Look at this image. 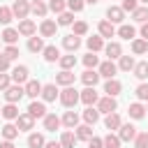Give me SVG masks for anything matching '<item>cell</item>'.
I'll use <instances>...</instances> for the list:
<instances>
[{"instance_id":"6da1fadb","label":"cell","mask_w":148,"mask_h":148,"mask_svg":"<svg viewBox=\"0 0 148 148\" xmlns=\"http://www.w3.org/2000/svg\"><path fill=\"white\" fill-rule=\"evenodd\" d=\"M79 99H81V92L76 88H72V86H65V90L60 92V104L67 106V109H74Z\"/></svg>"},{"instance_id":"7a4b0ae2","label":"cell","mask_w":148,"mask_h":148,"mask_svg":"<svg viewBox=\"0 0 148 148\" xmlns=\"http://www.w3.org/2000/svg\"><path fill=\"white\" fill-rule=\"evenodd\" d=\"M25 95V88L23 86H18V83H14V86H9L7 90H5V99L7 102H12V104H16V102H21V97Z\"/></svg>"},{"instance_id":"3957f363","label":"cell","mask_w":148,"mask_h":148,"mask_svg":"<svg viewBox=\"0 0 148 148\" xmlns=\"http://www.w3.org/2000/svg\"><path fill=\"white\" fill-rule=\"evenodd\" d=\"M97 109H99V113H113V111L118 109V102H116V97L106 95V97H99Z\"/></svg>"},{"instance_id":"277c9868","label":"cell","mask_w":148,"mask_h":148,"mask_svg":"<svg viewBox=\"0 0 148 148\" xmlns=\"http://www.w3.org/2000/svg\"><path fill=\"white\" fill-rule=\"evenodd\" d=\"M99 76H104V79H113L116 76V72H118V65L113 62V60H104V62H99Z\"/></svg>"},{"instance_id":"5b68a950","label":"cell","mask_w":148,"mask_h":148,"mask_svg":"<svg viewBox=\"0 0 148 148\" xmlns=\"http://www.w3.org/2000/svg\"><path fill=\"white\" fill-rule=\"evenodd\" d=\"M28 74H30V72H28V67H25V65H16V67L12 69V74H9V76H12V81H14V83H18V86H21V83H28Z\"/></svg>"},{"instance_id":"8992f818","label":"cell","mask_w":148,"mask_h":148,"mask_svg":"<svg viewBox=\"0 0 148 148\" xmlns=\"http://www.w3.org/2000/svg\"><path fill=\"white\" fill-rule=\"evenodd\" d=\"M81 102L86 106H92L99 102V95L95 92V86H86V90H81Z\"/></svg>"},{"instance_id":"52a82bcc","label":"cell","mask_w":148,"mask_h":148,"mask_svg":"<svg viewBox=\"0 0 148 148\" xmlns=\"http://www.w3.org/2000/svg\"><path fill=\"white\" fill-rule=\"evenodd\" d=\"M12 12H14L16 18H25V16L30 14V2H28V0H14Z\"/></svg>"},{"instance_id":"ba28073f","label":"cell","mask_w":148,"mask_h":148,"mask_svg":"<svg viewBox=\"0 0 148 148\" xmlns=\"http://www.w3.org/2000/svg\"><path fill=\"white\" fill-rule=\"evenodd\" d=\"M18 35H23V37H32L35 32H37V25H35V21H30V18H21V23H18Z\"/></svg>"},{"instance_id":"9c48e42d","label":"cell","mask_w":148,"mask_h":148,"mask_svg":"<svg viewBox=\"0 0 148 148\" xmlns=\"http://www.w3.org/2000/svg\"><path fill=\"white\" fill-rule=\"evenodd\" d=\"M56 30H58V23H56L53 18H44V21L39 23V35H42V37H53Z\"/></svg>"},{"instance_id":"30bf717a","label":"cell","mask_w":148,"mask_h":148,"mask_svg":"<svg viewBox=\"0 0 148 148\" xmlns=\"http://www.w3.org/2000/svg\"><path fill=\"white\" fill-rule=\"evenodd\" d=\"M23 88H25V95H28L30 99H37V97L42 95V88H44V86H42L39 81H35V79H28V83H25Z\"/></svg>"},{"instance_id":"8fae6325","label":"cell","mask_w":148,"mask_h":148,"mask_svg":"<svg viewBox=\"0 0 148 148\" xmlns=\"http://www.w3.org/2000/svg\"><path fill=\"white\" fill-rule=\"evenodd\" d=\"M106 18H109L111 23H123V21H125V12H123V7L109 5V9H106Z\"/></svg>"},{"instance_id":"7c38bea8","label":"cell","mask_w":148,"mask_h":148,"mask_svg":"<svg viewBox=\"0 0 148 148\" xmlns=\"http://www.w3.org/2000/svg\"><path fill=\"white\" fill-rule=\"evenodd\" d=\"M118 136H120V141H134V136H136V127L130 125V123H125V125L118 127Z\"/></svg>"},{"instance_id":"4fadbf2b","label":"cell","mask_w":148,"mask_h":148,"mask_svg":"<svg viewBox=\"0 0 148 148\" xmlns=\"http://www.w3.org/2000/svg\"><path fill=\"white\" fill-rule=\"evenodd\" d=\"M56 97H60V92H58V83H46V86L42 88V99H44V102H53Z\"/></svg>"},{"instance_id":"5bb4252c","label":"cell","mask_w":148,"mask_h":148,"mask_svg":"<svg viewBox=\"0 0 148 148\" xmlns=\"http://www.w3.org/2000/svg\"><path fill=\"white\" fill-rule=\"evenodd\" d=\"M28 113H30L32 118H44V116H46V104H44V102L32 99V102H30V106H28Z\"/></svg>"},{"instance_id":"9a60e30c","label":"cell","mask_w":148,"mask_h":148,"mask_svg":"<svg viewBox=\"0 0 148 148\" xmlns=\"http://www.w3.org/2000/svg\"><path fill=\"white\" fill-rule=\"evenodd\" d=\"M32 125H35V118H32L30 113H18V118H16V127H18L21 132L32 130Z\"/></svg>"},{"instance_id":"2e32d148","label":"cell","mask_w":148,"mask_h":148,"mask_svg":"<svg viewBox=\"0 0 148 148\" xmlns=\"http://www.w3.org/2000/svg\"><path fill=\"white\" fill-rule=\"evenodd\" d=\"M42 120H44V130H46V132H56V130L62 125V120H60L56 113H46Z\"/></svg>"},{"instance_id":"e0dca14e","label":"cell","mask_w":148,"mask_h":148,"mask_svg":"<svg viewBox=\"0 0 148 148\" xmlns=\"http://www.w3.org/2000/svg\"><path fill=\"white\" fill-rule=\"evenodd\" d=\"M62 46H65V49H67L69 53H74V51H76V49L81 46V37L72 32V35H67V37H62Z\"/></svg>"},{"instance_id":"ac0fdd59","label":"cell","mask_w":148,"mask_h":148,"mask_svg":"<svg viewBox=\"0 0 148 148\" xmlns=\"http://www.w3.org/2000/svg\"><path fill=\"white\" fill-rule=\"evenodd\" d=\"M86 46H88L92 53H97V51L104 49V37H102V35H92V37L86 39Z\"/></svg>"},{"instance_id":"d6986e66","label":"cell","mask_w":148,"mask_h":148,"mask_svg":"<svg viewBox=\"0 0 148 148\" xmlns=\"http://www.w3.org/2000/svg\"><path fill=\"white\" fill-rule=\"evenodd\" d=\"M120 90H123V83H120L118 79H106V83H104V92H106V95L116 97Z\"/></svg>"},{"instance_id":"ffe728a7","label":"cell","mask_w":148,"mask_h":148,"mask_svg":"<svg viewBox=\"0 0 148 148\" xmlns=\"http://www.w3.org/2000/svg\"><path fill=\"white\" fill-rule=\"evenodd\" d=\"M76 132H72V130H65L62 134H60V143H62V148H74L76 146Z\"/></svg>"},{"instance_id":"44dd1931","label":"cell","mask_w":148,"mask_h":148,"mask_svg":"<svg viewBox=\"0 0 148 148\" xmlns=\"http://www.w3.org/2000/svg\"><path fill=\"white\" fill-rule=\"evenodd\" d=\"M104 51H106L109 60H116V58H120V56H123V46H120L118 42H109V44L104 46Z\"/></svg>"},{"instance_id":"7402d4cb","label":"cell","mask_w":148,"mask_h":148,"mask_svg":"<svg viewBox=\"0 0 148 148\" xmlns=\"http://www.w3.org/2000/svg\"><path fill=\"white\" fill-rule=\"evenodd\" d=\"M102 76H99V72L97 69H86L83 74H81V81L86 83V86H97V81H99Z\"/></svg>"},{"instance_id":"603a6c76","label":"cell","mask_w":148,"mask_h":148,"mask_svg":"<svg viewBox=\"0 0 148 148\" xmlns=\"http://www.w3.org/2000/svg\"><path fill=\"white\" fill-rule=\"evenodd\" d=\"M74 79H76V76H74V72H72V69H62V72L56 76V83H58V86H72V83H74Z\"/></svg>"},{"instance_id":"cb8c5ba5","label":"cell","mask_w":148,"mask_h":148,"mask_svg":"<svg viewBox=\"0 0 148 148\" xmlns=\"http://www.w3.org/2000/svg\"><path fill=\"white\" fill-rule=\"evenodd\" d=\"M62 125L67 127V130H74L76 125H79V113L76 111H65V116H62Z\"/></svg>"},{"instance_id":"d4e9b609","label":"cell","mask_w":148,"mask_h":148,"mask_svg":"<svg viewBox=\"0 0 148 148\" xmlns=\"http://www.w3.org/2000/svg\"><path fill=\"white\" fill-rule=\"evenodd\" d=\"M18 127L16 125H12V123H7V125H2V130H0V134H2V139H7V141H14L16 136H18Z\"/></svg>"},{"instance_id":"484cf974","label":"cell","mask_w":148,"mask_h":148,"mask_svg":"<svg viewBox=\"0 0 148 148\" xmlns=\"http://www.w3.org/2000/svg\"><path fill=\"white\" fill-rule=\"evenodd\" d=\"M76 130V139H81V141H90L92 139V125H76L74 127Z\"/></svg>"},{"instance_id":"4316f807","label":"cell","mask_w":148,"mask_h":148,"mask_svg":"<svg viewBox=\"0 0 148 148\" xmlns=\"http://www.w3.org/2000/svg\"><path fill=\"white\" fill-rule=\"evenodd\" d=\"M30 12H32L35 16L44 18L46 12H49V5H44V0H32V2H30Z\"/></svg>"},{"instance_id":"83f0119b","label":"cell","mask_w":148,"mask_h":148,"mask_svg":"<svg viewBox=\"0 0 148 148\" xmlns=\"http://www.w3.org/2000/svg\"><path fill=\"white\" fill-rule=\"evenodd\" d=\"M0 39H2L5 44H16V42H18V30H16V28H5L2 35H0Z\"/></svg>"},{"instance_id":"f1b7e54d","label":"cell","mask_w":148,"mask_h":148,"mask_svg":"<svg viewBox=\"0 0 148 148\" xmlns=\"http://www.w3.org/2000/svg\"><path fill=\"white\" fill-rule=\"evenodd\" d=\"M44 60L46 62H56V60H60V51H58V46H53V44H49V46H44Z\"/></svg>"},{"instance_id":"f546056e","label":"cell","mask_w":148,"mask_h":148,"mask_svg":"<svg viewBox=\"0 0 148 148\" xmlns=\"http://www.w3.org/2000/svg\"><path fill=\"white\" fill-rule=\"evenodd\" d=\"M5 120H16L18 118V109H16V104H12V102H7L5 106H2V113H0Z\"/></svg>"},{"instance_id":"4dcf8cb0","label":"cell","mask_w":148,"mask_h":148,"mask_svg":"<svg viewBox=\"0 0 148 148\" xmlns=\"http://www.w3.org/2000/svg\"><path fill=\"white\" fill-rule=\"evenodd\" d=\"M97 30H99L102 37H113V35H116V28H113V23H111L109 18H106V21H99Z\"/></svg>"},{"instance_id":"1f68e13d","label":"cell","mask_w":148,"mask_h":148,"mask_svg":"<svg viewBox=\"0 0 148 148\" xmlns=\"http://www.w3.org/2000/svg\"><path fill=\"white\" fill-rule=\"evenodd\" d=\"M127 113H130V118L141 120V118H143V113H146V106H143V104H139V102H134V104H130Z\"/></svg>"},{"instance_id":"d6a6232c","label":"cell","mask_w":148,"mask_h":148,"mask_svg":"<svg viewBox=\"0 0 148 148\" xmlns=\"http://www.w3.org/2000/svg\"><path fill=\"white\" fill-rule=\"evenodd\" d=\"M83 120H86L88 125H95V123L99 120V109H95V106H86V111H83Z\"/></svg>"},{"instance_id":"836d02e7","label":"cell","mask_w":148,"mask_h":148,"mask_svg":"<svg viewBox=\"0 0 148 148\" xmlns=\"http://www.w3.org/2000/svg\"><path fill=\"white\" fill-rule=\"evenodd\" d=\"M116 32H118V37H123V39H134V35H136L134 25H127V23H120V28H118Z\"/></svg>"},{"instance_id":"e575fe53","label":"cell","mask_w":148,"mask_h":148,"mask_svg":"<svg viewBox=\"0 0 148 148\" xmlns=\"http://www.w3.org/2000/svg\"><path fill=\"white\" fill-rule=\"evenodd\" d=\"M28 51H32V53L44 51V39H42V37H37V35H32V37L28 39Z\"/></svg>"},{"instance_id":"d590c367","label":"cell","mask_w":148,"mask_h":148,"mask_svg":"<svg viewBox=\"0 0 148 148\" xmlns=\"http://www.w3.org/2000/svg\"><path fill=\"white\" fill-rule=\"evenodd\" d=\"M146 51H148V39H143V37L136 39V37H134V39H132V53L141 56V53H146Z\"/></svg>"},{"instance_id":"8d00e7d4","label":"cell","mask_w":148,"mask_h":148,"mask_svg":"<svg viewBox=\"0 0 148 148\" xmlns=\"http://www.w3.org/2000/svg\"><path fill=\"white\" fill-rule=\"evenodd\" d=\"M104 125H106V130H118L123 123H120V116L113 111V113H106V118H104Z\"/></svg>"},{"instance_id":"74e56055","label":"cell","mask_w":148,"mask_h":148,"mask_svg":"<svg viewBox=\"0 0 148 148\" xmlns=\"http://www.w3.org/2000/svg\"><path fill=\"white\" fill-rule=\"evenodd\" d=\"M44 146H46L44 134L35 132V134H30V136H28V148H44Z\"/></svg>"},{"instance_id":"f35d334b","label":"cell","mask_w":148,"mask_h":148,"mask_svg":"<svg viewBox=\"0 0 148 148\" xmlns=\"http://www.w3.org/2000/svg\"><path fill=\"white\" fill-rule=\"evenodd\" d=\"M134 58L132 56H120L118 58V69H123V72H130V69H134Z\"/></svg>"},{"instance_id":"ab89813d","label":"cell","mask_w":148,"mask_h":148,"mask_svg":"<svg viewBox=\"0 0 148 148\" xmlns=\"http://www.w3.org/2000/svg\"><path fill=\"white\" fill-rule=\"evenodd\" d=\"M132 72H134V76H136L139 81H143V79H148V62H146V60H143V62H136Z\"/></svg>"},{"instance_id":"60d3db41","label":"cell","mask_w":148,"mask_h":148,"mask_svg":"<svg viewBox=\"0 0 148 148\" xmlns=\"http://www.w3.org/2000/svg\"><path fill=\"white\" fill-rule=\"evenodd\" d=\"M132 18H134L136 23H146V21H148V5H146V7H136V9L132 12Z\"/></svg>"},{"instance_id":"b9f144b4","label":"cell","mask_w":148,"mask_h":148,"mask_svg":"<svg viewBox=\"0 0 148 148\" xmlns=\"http://www.w3.org/2000/svg\"><path fill=\"white\" fill-rule=\"evenodd\" d=\"M58 62H60V67H62V69H72V67L76 65V56H74V53L60 56V60H58Z\"/></svg>"},{"instance_id":"7bdbcfd3","label":"cell","mask_w":148,"mask_h":148,"mask_svg":"<svg viewBox=\"0 0 148 148\" xmlns=\"http://www.w3.org/2000/svg\"><path fill=\"white\" fill-rule=\"evenodd\" d=\"M83 65H86V69H95V67H99V58L90 51L88 56H83Z\"/></svg>"},{"instance_id":"ee69618b","label":"cell","mask_w":148,"mask_h":148,"mask_svg":"<svg viewBox=\"0 0 148 148\" xmlns=\"http://www.w3.org/2000/svg\"><path fill=\"white\" fill-rule=\"evenodd\" d=\"M104 148H120V136L109 132V134L104 136Z\"/></svg>"},{"instance_id":"f6af8a7d","label":"cell","mask_w":148,"mask_h":148,"mask_svg":"<svg viewBox=\"0 0 148 148\" xmlns=\"http://www.w3.org/2000/svg\"><path fill=\"white\" fill-rule=\"evenodd\" d=\"M12 18H14L12 7H0V23H2V25H9V23H12Z\"/></svg>"},{"instance_id":"bcb514c9","label":"cell","mask_w":148,"mask_h":148,"mask_svg":"<svg viewBox=\"0 0 148 148\" xmlns=\"http://www.w3.org/2000/svg\"><path fill=\"white\" fill-rule=\"evenodd\" d=\"M65 7H67V0H49V9L53 14H62Z\"/></svg>"},{"instance_id":"7dc6e473","label":"cell","mask_w":148,"mask_h":148,"mask_svg":"<svg viewBox=\"0 0 148 148\" xmlns=\"http://www.w3.org/2000/svg\"><path fill=\"white\" fill-rule=\"evenodd\" d=\"M134 148H148V132H136V136H134Z\"/></svg>"},{"instance_id":"c3c4849f","label":"cell","mask_w":148,"mask_h":148,"mask_svg":"<svg viewBox=\"0 0 148 148\" xmlns=\"http://www.w3.org/2000/svg\"><path fill=\"white\" fill-rule=\"evenodd\" d=\"M74 23V12H62L58 14V25H72Z\"/></svg>"},{"instance_id":"681fc988","label":"cell","mask_w":148,"mask_h":148,"mask_svg":"<svg viewBox=\"0 0 148 148\" xmlns=\"http://www.w3.org/2000/svg\"><path fill=\"white\" fill-rule=\"evenodd\" d=\"M72 28H74L72 32H74V35H79V37H83V35L88 32V23H86V21H74V23H72Z\"/></svg>"},{"instance_id":"f907efd6","label":"cell","mask_w":148,"mask_h":148,"mask_svg":"<svg viewBox=\"0 0 148 148\" xmlns=\"http://www.w3.org/2000/svg\"><path fill=\"white\" fill-rule=\"evenodd\" d=\"M2 53H5L9 60H14V58H18V46H16V44H7Z\"/></svg>"},{"instance_id":"816d5d0a","label":"cell","mask_w":148,"mask_h":148,"mask_svg":"<svg viewBox=\"0 0 148 148\" xmlns=\"http://www.w3.org/2000/svg\"><path fill=\"white\" fill-rule=\"evenodd\" d=\"M136 97L141 99V102H148V83H141V86H136Z\"/></svg>"},{"instance_id":"f5cc1de1","label":"cell","mask_w":148,"mask_h":148,"mask_svg":"<svg viewBox=\"0 0 148 148\" xmlns=\"http://www.w3.org/2000/svg\"><path fill=\"white\" fill-rule=\"evenodd\" d=\"M83 5H86V0H67L69 12H81V9H83Z\"/></svg>"},{"instance_id":"db71d44e","label":"cell","mask_w":148,"mask_h":148,"mask_svg":"<svg viewBox=\"0 0 148 148\" xmlns=\"http://www.w3.org/2000/svg\"><path fill=\"white\" fill-rule=\"evenodd\" d=\"M123 12H134L136 7H139V0H123Z\"/></svg>"},{"instance_id":"11a10c76","label":"cell","mask_w":148,"mask_h":148,"mask_svg":"<svg viewBox=\"0 0 148 148\" xmlns=\"http://www.w3.org/2000/svg\"><path fill=\"white\" fill-rule=\"evenodd\" d=\"M9 86H12V76L5 74V72H0V90H7Z\"/></svg>"},{"instance_id":"9f6ffc18","label":"cell","mask_w":148,"mask_h":148,"mask_svg":"<svg viewBox=\"0 0 148 148\" xmlns=\"http://www.w3.org/2000/svg\"><path fill=\"white\" fill-rule=\"evenodd\" d=\"M88 148H104V139H99V136H92V139L88 141Z\"/></svg>"},{"instance_id":"6f0895ef","label":"cell","mask_w":148,"mask_h":148,"mask_svg":"<svg viewBox=\"0 0 148 148\" xmlns=\"http://www.w3.org/2000/svg\"><path fill=\"white\" fill-rule=\"evenodd\" d=\"M9 62H12V60H9L5 53H0V72H7V69H9Z\"/></svg>"},{"instance_id":"680465c9","label":"cell","mask_w":148,"mask_h":148,"mask_svg":"<svg viewBox=\"0 0 148 148\" xmlns=\"http://www.w3.org/2000/svg\"><path fill=\"white\" fill-rule=\"evenodd\" d=\"M139 32H141V37H143V39H148V21H146V23H141V30H139Z\"/></svg>"},{"instance_id":"91938a15","label":"cell","mask_w":148,"mask_h":148,"mask_svg":"<svg viewBox=\"0 0 148 148\" xmlns=\"http://www.w3.org/2000/svg\"><path fill=\"white\" fill-rule=\"evenodd\" d=\"M44 148H62V143H60V141H49Z\"/></svg>"},{"instance_id":"94428289","label":"cell","mask_w":148,"mask_h":148,"mask_svg":"<svg viewBox=\"0 0 148 148\" xmlns=\"http://www.w3.org/2000/svg\"><path fill=\"white\" fill-rule=\"evenodd\" d=\"M0 148H14V143H12V141H7V139H5V141H2V143H0Z\"/></svg>"},{"instance_id":"6125c7cd","label":"cell","mask_w":148,"mask_h":148,"mask_svg":"<svg viewBox=\"0 0 148 148\" xmlns=\"http://www.w3.org/2000/svg\"><path fill=\"white\" fill-rule=\"evenodd\" d=\"M86 2H88V5H97L99 0H86Z\"/></svg>"},{"instance_id":"be15d7a7","label":"cell","mask_w":148,"mask_h":148,"mask_svg":"<svg viewBox=\"0 0 148 148\" xmlns=\"http://www.w3.org/2000/svg\"><path fill=\"white\" fill-rule=\"evenodd\" d=\"M139 2H143V5H148V0H139Z\"/></svg>"},{"instance_id":"e7e4bbea","label":"cell","mask_w":148,"mask_h":148,"mask_svg":"<svg viewBox=\"0 0 148 148\" xmlns=\"http://www.w3.org/2000/svg\"><path fill=\"white\" fill-rule=\"evenodd\" d=\"M0 113H2V106H0Z\"/></svg>"},{"instance_id":"03108f58","label":"cell","mask_w":148,"mask_h":148,"mask_svg":"<svg viewBox=\"0 0 148 148\" xmlns=\"http://www.w3.org/2000/svg\"><path fill=\"white\" fill-rule=\"evenodd\" d=\"M146 111H148V106H146Z\"/></svg>"}]
</instances>
